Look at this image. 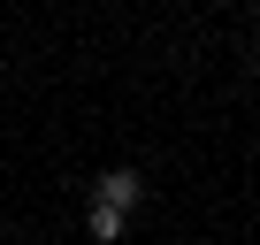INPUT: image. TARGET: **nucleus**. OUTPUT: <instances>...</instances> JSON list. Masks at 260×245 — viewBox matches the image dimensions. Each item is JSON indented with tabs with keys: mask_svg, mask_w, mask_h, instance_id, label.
<instances>
[{
	"mask_svg": "<svg viewBox=\"0 0 260 245\" xmlns=\"http://www.w3.org/2000/svg\"><path fill=\"white\" fill-rule=\"evenodd\" d=\"M92 199H115V207H138V199H146V176H138V169H107V176L92 184Z\"/></svg>",
	"mask_w": 260,
	"mask_h": 245,
	"instance_id": "f257e3e1",
	"label": "nucleus"
},
{
	"mask_svg": "<svg viewBox=\"0 0 260 245\" xmlns=\"http://www.w3.org/2000/svg\"><path fill=\"white\" fill-rule=\"evenodd\" d=\"M252 16H260V0H252Z\"/></svg>",
	"mask_w": 260,
	"mask_h": 245,
	"instance_id": "7ed1b4c3",
	"label": "nucleus"
},
{
	"mask_svg": "<svg viewBox=\"0 0 260 245\" xmlns=\"http://www.w3.org/2000/svg\"><path fill=\"white\" fill-rule=\"evenodd\" d=\"M122 222H130V207H115V199H92V207H84V230H92L100 245H115V237H122Z\"/></svg>",
	"mask_w": 260,
	"mask_h": 245,
	"instance_id": "f03ea898",
	"label": "nucleus"
}]
</instances>
